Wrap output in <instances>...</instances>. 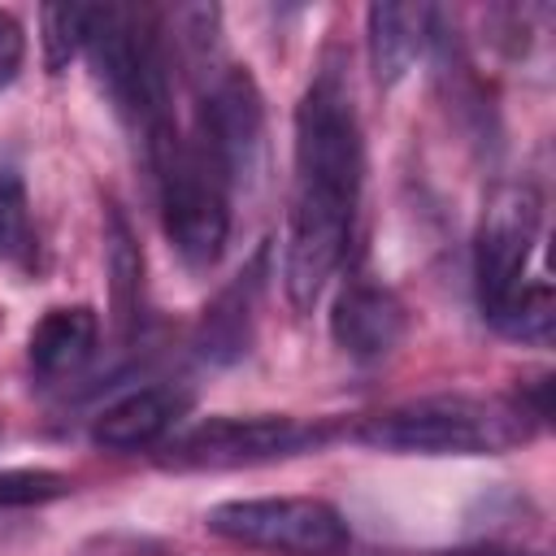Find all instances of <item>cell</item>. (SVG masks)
<instances>
[{
  "mask_svg": "<svg viewBox=\"0 0 556 556\" xmlns=\"http://www.w3.org/2000/svg\"><path fill=\"white\" fill-rule=\"evenodd\" d=\"M361 122L352 91L334 65L317 70L295 109V165H291V213L282 287L287 300L308 313L334 269L348 256L352 222L361 204Z\"/></svg>",
  "mask_w": 556,
  "mask_h": 556,
  "instance_id": "obj_1",
  "label": "cell"
},
{
  "mask_svg": "<svg viewBox=\"0 0 556 556\" xmlns=\"http://www.w3.org/2000/svg\"><path fill=\"white\" fill-rule=\"evenodd\" d=\"M530 408L482 395H421L356 426V439L400 456H500L530 439Z\"/></svg>",
  "mask_w": 556,
  "mask_h": 556,
  "instance_id": "obj_2",
  "label": "cell"
},
{
  "mask_svg": "<svg viewBox=\"0 0 556 556\" xmlns=\"http://www.w3.org/2000/svg\"><path fill=\"white\" fill-rule=\"evenodd\" d=\"M148 161L156 174L161 222L174 252L187 265H200V269L213 265L230 235V204H226L222 174L200 152V143L174 126V117L148 130Z\"/></svg>",
  "mask_w": 556,
  "mask_h": 556,
  "instance_id": "obj_3",
  "label": "cell"
},
{
  "mask_svg": "<svg viewBox=\"0 0 556 556\" xmlns=\"http://www.w3.org/2000/svg\"><path fill=\"white\" fill-rule=\"evenodd\" d=\"M87 61L113 109L143 126V135L169 117L165 109V65L152 26L135 9H91L87 17Z\"/></svg>",
  "mask_w": 556,
  "mask_h": 556,
  "instance_id": "obj_4",
  "label": "cell"
},
{
  "mask_svg": "<svg viewBox=\"0 0 556 556\" xmlns=\"http://www.w3.org/2000/svg\"><path fill=\"white\" fill-rule=\"evenodd\" d=\"M208 534L287 552V556H330L348 543V521L334 504L313 495H265V500H226L204 513Z\"/></svg>",
  "mask_w": 556,
  "mask_h": 556,
  "instance_id": "obj_5",
  "label": "cell"
},
{
  "mask_svg": "<svg viewBox=\"0 0 556 556\" xmlns=\"http://www.w3.org/2000/svg\"><path fill=\"white\" fill-rule=\"evenodd\" d=\"M330 434L321 421H300L282 413H256V417H208L191 430H182L161 465L169 469H239L261 465L278 456H295L304 447H317Z\"/></svg>",
  "mask_w": 556,
  "mask_h": 556,
  "instance_id": "obj_6",
  "label": "cell"
},
{
  "mask_svg": "<svg viewBox=\"0 0 556 556\" xmlns=\"http://www.w3.org/2000/svg\"><path fill=\"white\" fill-rule=\"evenodd\" d=\"M195 143L213 161L226 187H252L265 161V100L243 65L222 70L195 117Z\"/></svg>",
  "mask_w": 556,
  "mask_h": 556,
  "instance_id": "obj_7",
  "label": "cell"
},
{
  "mask_svg": "<svg viewBox=\"0 0 556 556\" xmlns=\"http://www.w3.org/2000/svg\"><path fill=\"white\" fill-rule=\"evenodd\" d=\"M539 217H543V204L530 182H504L486 195L478 243H473V282H478V304L486 321L521 287L526 261L539 239Z\"/></svg>",
  "mask_w": 556,
  "mask_h": 556,
  "instance_id": "obj_8",
  "label": "cell"
},
{
  "mask_svg": "<svg viewBox=\"0 0 556 556\" xmlns=\"http://www.w3.org/2000/svg\"><path fill=\"white\" fill-rule=\"evenodd\" d=\"M404 304L391 287L374 282V278H352L330 308V334L339 343L343 356H352L356 365H374L387 361L400 339H404Z\"/></svg>",
  "mask_w": 556,
  "mask_h": 556,
  "instance_id": "obj_9",
  "label": "cell"
},
{
  "mask_svg": "<svg viewBox=\"0 0 556 556\" xmlns=\"http://www.w3.org/2000/svg\"><path fill=\"white\" fill-rule=\"evenodd\" d=\"M261 291H265V248L213 295V304H208L204 317H200L195 352H200L208 365H235L239 356L252 352Z\"/></svg>",
  "mask_w": 556,
  "mask_h": 556,
  "instance_id": "obj_10",
  "label": "cell"
},
{
  "mask_svg": "<svg viewBox=\"0 0 556 556\" xmlns=\"http://www.w3.org/2000/svg\"><path fill=\"white\" fill-rule=\"evenodd\" d=\"M187 395L174 387H139L122 400H113L91 421V443L109 452H139L169 434V426L182 417Z\"/></svg>",
  "mask_w": 556,
  "mask_h": 556,
  "instance_id": "obj_11",
  "label": "cell"
},
{
  "mask_svg": "<svg viewBox=\"0 0 556 556\" xmlns=\"http://www.w3.org/2000/svg\"><path fill=\"white\" fill-rule=\"evenodd\" d=\"M96 343H100V317L87 304H65V308H48L35 321L26 339V356L43 382H61L74 378L96 356Z\"/></svg>",
  "mask_w": 556,
  "mask_h": 556,
  "instance_id": "obj_12",
  "label": "cell"
},
{
  "mask_svg": "<svg viewBox=\"0 0 556 556\" xmlns=\"http://www.w3.org/2000/svg\"><path fill=\"white\" fill-rule=\"evenodd\" d=\"M430 4H369L365 9V39H369V70L382 87L400 83L413 61L426 52L430 26H434Z\"/></svg>",
  "mask_w": 556,
  "mask_h": 556,
  "instance_id": "obj_13",
  "label": "cell"
},
{
  "mask_svg": "<svg viewBox=\"0 0 556 556\" xmlns=\"http://www.w3.org/2000/svg\"><path fill=\"white\" fill-rule=\"evenodd\" d=\"M104 265H109V287H113V313L122 321V330L135 321V308H139V287H143V256H139V243L126 226L122 213H109V226H104Z\"/></svg>",
  "mask_w": 556,
  "mask_h": 556,
  "instance_id": "obj_14",
  "label": "cell"
},
{
  "mask_svg": "<svg viewBox=\"0 0 556 556\" xmlns=\"http://www.w3.org/2000/svg\"><path fill=\"white\" fill-rule=\"evenodd\" d=\"M491 326H500L508 339H521V343H547V339H552V326H556L552 287H547V282L517 287V291L500 304V313L491 317Z\"/></svg>",
  "mask_w": 556,
  "mask_h": 556,
  "instance_id": "obj_15",
  "label": "cell"
},
{
  "mask_svg": "<svg viewBox=\"0 0 556 556\" xmlns=\"http://www.w3.org/2000/svg\"><path fill=\"white\" fill-rule=\"evenodd\" d=\"M87 17H91L87 4H48V9L39 13L43 65H48L52 74L65 70V65L83 52V43H87Z\"/></svg>",
  "mask_w": 556,
  "mask_h": 556,
  "instance_id": "obj_16",
  "label": "cell"
},
{
  "mask_svg": "<svg viewBox=\"0 0 556 556\" xmlns=\"http://www.w3.org/2000/svg\"><path fill=\"white\" fill-rule=\"evenodd\" d=\"M35 248L26 187L13 169H0V261H26Z\"/></svg>",
  "mask_w": 556,
  "mask_h": 556,
  "instance_id": "obj_17",
  "label": "cell"
},
{
  "mask_svg": "<svg viewBox=\"0 0 556 556\" xmlns=\"http://www.w3.org/2000/svg\"><path fill=\"white\" fill-rule=\"evenodd\" d=\"M70 495V478L52 469H0V508H30Z\"/></svg>",
  "mask_w": 556,
  "mask_h": 556,
  "instance_id": "obj_18",
  "label": "cell"
},
{
  "mask_svg": "<svg viewBox=\"0 0 556 556\" xmlns=\"http://www.w3.org/2000/svg\"><path fill=\"white\" fill-rule=\"evenodd\" d=\"M22 52H26V35H22L17 17L0 9V87L13 83L17 65H22Z\"/></svg>",
  "mask_w": 556,
  "mask_h": 556,
  "instance_id": "obj_19",
  "label": "cell"
}]
</instances>
